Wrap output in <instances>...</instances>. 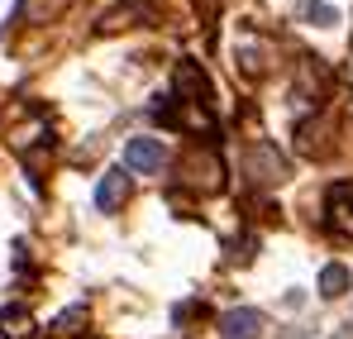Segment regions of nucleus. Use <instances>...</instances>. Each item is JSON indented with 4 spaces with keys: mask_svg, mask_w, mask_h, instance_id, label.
<instances>
[{
    "mask_svg": "<svg viewBox=\"0 0 353 339\" xmlns=\"http://www.w3.org/2000/svg\"><path fill=\"white\" fill-rule=\"evenodd\" d=\"M330 225L339 229V234H353V211H344V206L330 201Z\"/></svg>",
    "mask_w": 353,
    "mask_h": 339,
    "instance_id": "9",
    "label": "nucleus"
},
{
    "mask_svg": "<svg viewBox=\"0 0 353 339\" xmlns=\"http://www.w3.org/2000/svg\"><path fill=\"white\" fill-rule=\"evenodd\" d=\"M172 81H176V91L191 96V101H205V96H210V81H205V72H201L196 62H176Z\"/></svg>",
    "mask_w": 353,
    "mask_h": 339,
    "instance_id": "5",
    "label": "nucleus"
},
{
    "mask_svg": "<svg viewBox=\"0 0 353 339\" xmlns=\"http://www.w3.org/2000/svg\"><path fill=\"white\" fill-rule=\"evenodd\" d=\"M124 196H129V177H124V168H110L101 182H96V211L115 215L119 206H124Z\"/></svg>",
    "mask_w": 353,
    "mask_h": 339,
    "instance_id": "4",
    "label": "nucleus"
},
{
    "mask_svg": "<svg viewBox=\"0 0 353 339\" xmlns=\"http://www.w3.org/2000/svg\"><path fill=\"white\" fill-rule=\"evenodd\" d=\"M296 14H301L305 24H315V29L339 24V10H334V5H325V0H296Z\"/></svg>",
    "mask_w": 353,
    "mask_h": 339,
    "instance_id": "8",
    "label": "nucleus"
},
{
    "mask_svg": "<svg viewBox=\"0 0 353 339\" xmlns=\"http://www.w3.org/2000/svg\"><path fill=\"white\" fill-rule=\"evenodd\" d=\"M29 330H34V316L24 306H5L0 311V335L5 339H29Z\"/></svg>",
    "mask_w": 353,
    "mask_h": 339,
    "instance_id": "7",
    "label": "nucleus"
},
{
    "mask_svg": "<svg viewBox=\"0 0 353 339\" xmlns=\"http://www.w3.org/2000/svg\"><path fill=\"white\" fill-rule=\"evenodd\" d=\"M163 139H129L124 144V163L119 168H129V172H158L163 168Z\"/></svg>",
    "mask_w": 353,
    "mask_h": 339,
    "instance_id": "3",
    "label": "nucleus"
},
{
    "mask_svg": "<svg viewBox=\"0 0 353 339\" xmlns=\"http://www.w3.org/2000/svg\"><path fill=\"white\" fill-rule=\"evenodd\" d=\"M263 330H268V316L253 311V306H239V311L220 316V335L225 339H263Z\"/></svg>",
    "mask_w": 353,
    "mask_h": 339,
    "instance_id": "1",
    "label": "nucleus"
},
{
    "mask_svg": "<svg viewBox=\"0 0 353 339\" xmlns=\"http://www.w3.org/2000/svg\"><path fill=\"white\" fill-rule=\"evenodd\" d=\"M349 287H353V273L344 268V263H325V268H320V296L334 301V296H344Z\"/></svg>",
    "mask_w": 353,
    "mask_h": 339,
    "instance_id": "6",
    "label": "nucleus"
},
{
    "mask_svg": "<svg viewBox=\"0 0 353 339\" xmlns=\"http://www.w3.org/2000/svg\"><path fill=\"white\" fill-rule=\"evenodd\" d=\"M334 339H353V325H349V330H339V335H334Z\"/></svg>",
    "mask_w": 353,
    "mask_h": 339,
    "instance_id": "10",
    "label": "nucleus"
},
{
    "mask_svg": "<svg viewBox=\"0 0 353 339\" xmlns=\"http://www.w3.org/2000/svg\"><path fill=\"white\" fill-rule=\"evenodd\" d=\"M243 172H248L253 182H282V177H287V158H282L277 148H268V144H253L248 158H243Z\"/></svg>",
    "mask_w": 353,
    "mask_h": 339,
    "instance_id": "2",
    "label": "nucleus"
}]
</instances>
